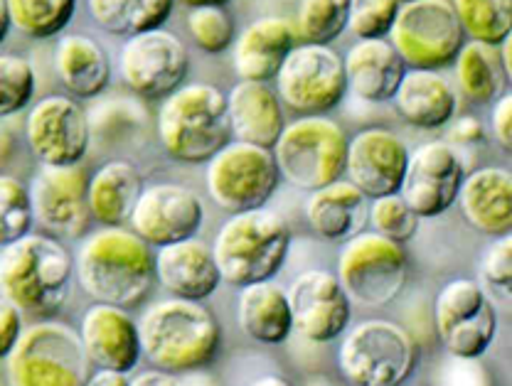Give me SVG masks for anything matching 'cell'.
Wrapping results in <instances>:
<instances>
[{
	"label": "cell",
	"instance_id": "51",
	"mask_svg": "<svg viewBox=\"0 0 512 386\" xmlns=\"http://www.w3.org/2000/svg\"><path fill=\"white\" fill-rule=\"evenodd\" d=\"M252 386H293L288 379L279 377V374H266V377H259Z\"/></svg>",
	"mask_w": 512,
	"mask_h": 386
},
{
	"label": "cell",
	"instance_id": "31",
	"mask_svg": "<svg viewBox=\"0 0 512 386\" xmlns=\"http://www.w3.org/2000/svg\"><path fill=\"white\" fill-rule=\"evenodd\" d=\"M146 190L143 175L128 160H109L89 175V212L101 227H124L138 197Z\"/></svg>",
	"mask_w": 512,
	"mask_h": 386
},
{
	"label": "cell",
	"instance_id": "12",
	"mask_svg": "<svg viewBox=\"0 0 512 386\" xmlns=\"http://www.w3.org/2000/svg\"><path fill=\"white\" fill-rule=\"evenodd\" d=\"M276 94L296 114H328L348 94L343 57L330 45L301 42L288 52L276 74Z\"/></svg>",
	"mask_w": 512,
	"mask_h": 386
},
{
	"label": "cell",
	"instance_id": "26",
	"mask_svg": "<svg viewBox=\"0 0 512 386\" xmlns=\"http://www.w3.org/2000/svg\"><path fill=\"white\" fill-rule=\"evenodd\" d=\"M348 91L370 104L392 101L407 74V64L397 55L387 37L382 40H357L343 57Z\"/></svg>",
	"mask_w": 512,
	"mask_h": 386
},
{
	"label": "cell",
	"instance_id": "22",
	"mask_svg": "<svg viewBox=\"0 0 512 386\" xmlns=\"http://www.w3.org/2000/svg\"><path fill=\"white\" fill-rule=\"evenodd\" d=\"M298 45V30L291 20L266 15L237 35L232 45V67L239 79L269 82L276 79L288 52Z\"/></svg>",
	"mask_w": 512,
	"mask_h": 386
},
{
	"label": "cell",
	"instance_id": "30",
	"mask_svg": "<svg viewBox=\"0 0 512 386\" xmlns=\"http://www.w3.org/2000/svg\"><path fill=\"white\" fill-rule=\"evenodd\" d=\"M55 72L64 89L79 99H96L111 79L109 52L87 35H64L55 50Z\"/></svg>",
	"mask_w": 512,
	"mask_h": 386
},
{
	"label": "cell",
	"instance_id": "27",
	"mask_svg": "<svg viewBox=\"0 0 512 386\" xmlns=\"http://www.w3.org/2000/svg\"><path fill=\"white\" fill-rule=\"evenodd\" d=\"M392 101L409 126L424 131L444 128L458 114V91L439 69H407Z\"/></svg>",
	"mask_w": 512,
	"mask_h": 386
},
{
	"label": "cell",
	"instance_id": "25",
	"mask_svg": "<svg viewBox=\"0 0 512 386\" xmlns=\"http://www.w3.org/2000/svg\"><path fill=\"white\" fill-rule=\"evenodd\" d=\"M227 114L234 141L274 150L286 128L284 104L266 82L239 79L227 91Z\"/></svg>",
	"mask_w": 512,
	"mask_h": 386
},
{
	"label": "cell",
	"instance_id": "7",
	"mask_svg": "<svg viewBox=\"0 0 512 386\" xmlns=\"http://www.w3.org/2000/svg\"><path fill=\"white\" fill-rule=\"evenodd\" d=\"M419 364V342L392 320H365L343 337L338 369L350 386H402Z\"/></svg>",
	"mask_w": 512,
	"mask_h": 386
},
{
	"label": "cell",
	"instance_id": "9",
	"mask_svg": "<svg viewBox=\"0 0 512 386\" xmlns=\"http://www.w3.org/2000/svg\"><path fill=\"white\" fill-rule=\"evenodd\" d=\"M407 271L409 261L402 244L375 232H360L343 244L335 276L352 303L382 308L404 291Z\"/></svg>",
	"mask_w": 512,
	"mask_h": 386
},
{
	"label": "cell",
	"instance_id": "4",
	"mask_svg": "<svg viewBox=\"0 0 512 386\" xmlns=\"http://www.w3.org/2000/svg\"><path fill=\"white\" fill-rule=\"evenodd\" d=\"M158 138L168 158L207 163L232 141L227 94L212 84H183L160 104Z\"/></svg>",
	"mask_w": 512,
	"mask_h": 386
},
{
	"label": "cell",
	"instance_id": "50",
	"mask_svg": "<svg viewBox=\"0 0 512 386\" xmlns=\"http://www.w3.org/2000/svg\"><path fill=\"white\" fill-rule=\"evenodd\" d=\"M498 52H500V62H503V69H505V79L512 84V32L503 42H500Z\"/></svg>",
	"mask_w": 512,
	"mask_h": 386
},
{
	"label": "cell",
	"instance_id": "2",
	"mask_svg": "<svg viewBox=\"0 0 512 386\" xmlns=\"http://www.w3.org/2000/svg\"><path fill=\"white\" fill-rule=\"evenodd\" d=\"M143 357L170 374L197 372L220 355V320L200 300L168 298L151 305L141 323Z\"/></svg>",
	"mask_w": 512,
	"mask_h": 386
},
{
	"label": "cell",
	"instance_id": "21",
	"mask_svg": "<svg viewBox=\"0 0 512 386\" xmlns=\"http://www.w3.org/2000/svg\"><path fill=\"white\" fill-rule=\"evenodd\" d=\"M79 337L92 364L114 372H133L141 362V332L126 308L109 303L89 305L79 325Z\"/></svg>",
	"mask_w": 512,
	"mask_h": 386
},
{
	"label": "cell",
	"instance_id": "14",
	"mask_svg": "<svg viewBox=\"0 0 512 386\" xmlns=\"http://www.w3.org/2000/svg\"><path fill=\"white\" fill-rule=\"evenodd\" d=\"M121 79L141 99H165L188 79V47L173 32L158 28L128 37L121 50Z\"/></svg>",
	"mask_w": 512,
	"mask_h": 386
},
{
	"label": "cell",
	"instance_id": "42",
	"mask_svg": "<svg viewBox=\"0 0 512 386\" xmlns=\"http://www.w3.org/2000/svg\"><path fill=\"white\" fill-rule=\"evenodd\" d=\"M480 281L485 291L512 305V234L498 237L480 261Z\"/></svg>",
	"mask_w": 512,
	"mask_h": 386
},
{
	"label": "cell",
	"instance_id": "37",
	"mask_svg": "<svg viewBox=\"0 0 512 386\" xmlns=\"http://www.w3.org/2000/svg\"><path fill=\"white\" fill-rule=\"evenodd\" d=\"M188 32L197 47L207 55H220L237 40V25L224 5H197L188 13Z\"/></svg>",
	"mask_w": 512,
	"mask_h": 386
},
{
	"label": "cell",
	"instance_id": "6",
	"mask_svg": "<svg viewBox=\"0 0 512 386\" xmlns=\"http://www.w3.org/2000/svg\"><path fill=\"white\" fill-rule=\"evenodd\" d=\"M92 377V359L79 330L57 320H42L23 330L5 357L8 386H84Z\"/></svg>",
	"mask_w": 512,
	"mask_h": 386
},
{
	"label": "cell",
	"instance_id": "10",
	"mask_svg": "<svg viewBox=\"0 0 512 386\" xmlns=\"http://www.w3.org/2000/svg\"><path fill=\"white\" fill-rule=\"evenodd\" d=\"M205 185L212 202L232 214L264 207L281 185L274 150L232 138L207 160Z\"/></svg>",
	"mask_w": 512,
	"mask_h": 386
},
{
	"label": "cell",
	"instance_id": "13",
	"mask_svg": "<svg viewBox=\"0 0 512 386\" xmlns=\"http://www.w3.org/2000/svg\"><path fill=\"white\" fill-rule=\"evenodd\" d=\"M434 327L448 355L483 357L498 337V313L473 278H453L434 300Z\"/></svg>",
	"mask_w": 512,
	"mask_h": 386
},
{
	"label": "cell",
	"instance_id": "3",
	"mask_svg": "<svg viewBox=\"0 0 512 386\" xmlns=\"http://www.w3.org/2000/svg\"><path fill=\"white\" fill-rule=\"evenodd\" d=\"M72 273V254L50 234H25L0 249V296L20 313H57L67 300Z\"/></svg>",
	"mask_w": 512,
	"mask_h": 386
},
{
	"label": "cell",
	"instance_id": "40",
	"mask_svg": "<svg viewBox=\"0 0 512 386\" xmlns=\"http://www.w3.org/2000/svg\"><path fill=\"white\" fill-rule=\"evenodd\" d=\"M419 214L409 207V202L404 200L399 192L394 195L375 197L370 205V227L372 232L380 234L384 239H392L397 244H407L416 237L419 232Z\"/></svg>",
	"mask_w": 512,
	"mask_h": 386
},
{
	"label": "cell",
	"instance_id": "18",
	"mask_svg": "<svg viewBox=\"0 0 512 386\" xmlns=\"http://www.w3.org/2000/svg\"><path fill=\"white\" fill-rule=\"evenodd\" d=\"M288 303L293 313V330L308 342L328 345L348 330L352 300L333 271L311 268L293 278Z\"/></svg>",
	"mask_w": 512,
	"mask_h": 386
},
{
	"label": "cell",
	"instance_id": "46",
	"mask_svg": "<svg viewBox=\"0 0 512 386\" xmlns=\"http://www.w3.org/2000/svg\"><path fill=\"white\" fill-rule=\"evenodd\" d=\"M485 141V128L476 116H458L448 123L446 143L456 146H476V143Z\"/></svg>",
	"mask_w": 512,
	"mask_h": 386
},
{
	"label": "cell",
	"instance_id": "43",
	"mask_svg": "<svg viewBox=\"0 0 512 386\" xmlns=\"http://www.w3.org/2000/svg\"><path fill=\"white\" fill-rule=\"evenodd\" d=\"M436 386H495L480 357L448 355L436 369Z\"/></svg>",
	"mask_w": 512,
	"mask_h": 386
},
{
	"label": "cell",
	"instance_id": "35",
	"mask_svg": "<svg viewBox=\"0 0 512 386\" xmlns=\"http://www.w3.org/2000/svg\"><path fill=\"white\" fill-rule=\"evenodd\" d=\"M451 5L471 40L498 47L512 32V0H451Z\"/></svg>",
	"mask_w": 512,
	"mask_h": 386
},
{
	"label": "cell",
	"instance_id": "17",
	"mask_svg": "<svg viewBox=\"0 0 512 386\" xmlns=\"http://www.w3.org/2000/svg\"><path fill=\"white\" fill-rule=\"evenodd\" d=\"M463 178H466V165L451 143H421L409 150L407 173L399 195L421 219H434L456 205Z\"/></svg>",
	"mask_w": 512,
	"mask_h": 386
},
{
	"label": "cell",
	"instance_id": "36",
	"mask_svg": "<svg viewBox=\"0 0 512 386\" xmlns=\"http://www.w3.org/2000/svg\"><path fill=\"white\" fill-rule=\"evenodd\" d=\"M350 0H301L296 30L303 42L330 45L348 30Z\"/></svg>",
	"mask_w": 512,
	"mask_h": 386
},
{
	"label": "cell",
	"instance_id": "52",
	"mask_svg": "<svg viewBox=\"0 0 512 386\" xmlns=\"http://www.w3.org/2000/svg\"><path fill=\"white\" fill-rule=\"evenodd\" d=\"M13 28L10 25V15H8V5H5V0H0V42L8 37V30Z\"/></svg>",
	"mask_w": 512,
	"mask_h": 386
},
{
	"label": "cell",
	"instance_id": "54",
	"mask_svg": "<svg viewBox=\"0 0 512 386\" xmlns=\"http://www.w3.org/2000/svg\"><path fill=\"white\" fill-rule=\"evenodd\" d=\"M399 3H409V0H399Z\"/></svg>",
	"mask_w": 512,
	"mask_h": 386
},
{
	"label": "cell",
	"instance_id": "41",
	"mask_svg": "<svg viewBox=\"0 0 512 386\" xmlns=\"http://www.w3.org/2000/svg\"><path fill=\"white\" fill-rule=\"evenodd\" d=\"M399 0H350L348 30L357 40H382L392 32Z\"/></svg>",
	"mask_w": 512,
	"mask_h": 386
},
{
	"label": "cell",
	"instance_id": "32",
	"mask_svg": "<svg viewBox=\"0 0 512 386\" xmlns=\"http://www.w3.org/2000/svg\"><path fill=\"white\" fill-rule=\"evenodd\" d=\"M453 69L461 94L476 104H493L503 94L505 69L498 47L468 40L453 60Z\"/></svg>",
	"mask_w": 512,
	"mask_h": 386
},
{
	"label": "cell",
	"instance_id": "45",
	"mask_svg": "<svg viewBox=\"0 0 512 386\" xmlns=\"http://www.w3.org/2000/svg\"><path fill=\"white\" fill-rule=\"evenodd\" d=\"M490 131H493L495 143L512 155V91L495 99L493 114H490Z\"/></svg>",
	"mask_w": 512,
	"mask_h": 386
},
{
	"label": "cell",
	"instance_id": "48",
	"mask_svg": "<svg viewBox=\"0 0 512 386\" xmlns=\"http://www.w3.org/2000/svg\"><path fill=\"white\" fill-rule=\"evenodd\" d=\"M84 386H131V379L128 374L114 372V369H96Z\"/></svg>",
	"mask_w": 512,
	"mask_h": 386
},
{
	"label": "cell",
	"instance_id": "33",
	"mask_svg": "<svg viewBox=\"0 0 512 386\" xmlns=\"http://www.w3.org/2000/svg\"><path fill=\"white\" fill-rule=\"evenodd\" d=\"M89 15L109 35L133 37L163 28L175 0H87Z\"/></svg>",
	"mask_w": 512,
	"mask_h": 386
},
{
	"label": "cell",
	"instance_id": "34",
	"mask_svg": "<svg viewBox=\"0 0 512 386\" xmlns=\"http://www.w3.org/2000/svg\"><path fill=\"white\" fill-rule=\"evenodd\" d=\"M10 25L32 40H50L74 18L77 0H5Z\"/></svg>",
	"mask_w": 512,
	"mask_h": 386
},
{
	"label": "cell",
	"instance_id": "29",
	"mask_svg": "<svg viewBox=\"0 0 512 386\" xmlns=\"http://www.w3.org/2000/svg\"><path fill=\"white\" fill-rule=\"evenodd\" d=\"M237 323L249 340L261 345H281L293 332L286 288L274 281L244 286L237 300Z\"/></svg>",
	"mask_w": 512,
	"mask_h": 386
},
{
	"label": "cell",
	"instance_id": "24",
	"mask_svg": "<svg viewBox=\"0 0 512 386\" xmlns=\"http://www.w3.org/2000/svg\"><path fill=\"white\" fill-rule=\"evenodd\" d=\"M458 207L463 219L485 237L512 234V173L505 168H478L466 173Z\"/></svg>",
	"mask_w": 512,
	"mask_h": 386
},
{
	"label": "cell",
	"instance_id": "47",
	"mask_svg": "<svg viewBox=\"0 0 512 386\" xmlns=\"http://www.w3.org/2000/svg\"><path fill=\"white\" fill-rule=\"evenodd\" d=\"M131 386H185L178 379V374L163 372V369H151V372H141L131 379Z\"/></svg>",
	"mask_w": 512,
	"mask_h": 386
},
{
	"label": "cell",
	"instance_id": "16",
	"mask_svg": "<svg viewBox=\"0 0 512 386\" xmlns=\"http://www.w3.org/2000/svg\"><path fill=\"white\" fill-rule=\"evenodd\" d=\"M25 138L40 165H79L92 141L89 114L72 96H45L25 119Z\"/></svg>",
	"mask_w": 512,
	"mask_h": 386
},
{
	"label": "cell",
	"instance_id": "23",
	"mask_svg": "<svg viewBox=\"0 0 512 386\" xmlns=\"http://www.w3.org/2000/svg\"><path fill=\"white\" fill-rule=\"evenodd\" d=\"M156 276L160 286L173 293V298L200 300V303L210 298L222 283L212 246L197 237L160 246L156 254Z\"/></svg>",
	"mask_w": 512,
	"mask_h": 386
},
{
	"label": "cell",
	"instance_id": "19",
	"mask_svg": "<svg viewBox=\"0 0 512 386\" xmlns=\"http://www.w3.org/2000/svg\"><path fill=\"white\" fill-rule=\"evenodd\" d=\"M202 222L205 205L197 192L175 182L146 187L128 219L133 232L156 249L197 237Z\"/></svg>",
	"mask_w": 512,
	"mask_h": 386
},
{
	"label": "cell",
	"instance_id": "20",
	"mask_svg": "<svg viewBox=\"0 0 512 386\" xmlns=\"http://www.w3.org/2000/svg\"><path fill=\"white\" fill-rule=\"evenodd\" d=\"M407 163V143L389 128L370 126L350 138L345 175L357 190L375 200L402 190Z\"/></svg>",
	"mask_w": 512,
	"mask_h": 386
},
{
	"label": "cell",
	"instance_id": "39",
	"mask_svg": "<svg viewBox=\"0 0 512 386\" xmlns=\"http://www.w3.org/2000/svg\"><path fill=\"white\" fill-rule=\"evenodd\" d=\"M35 69L25 57L0 55V121L20 114L35 96Z\"/></svg>",
	"mask_w": 512,
	"mask_h": 386
},
{
	"label": "cell",
	"instance_id": "53",
	"mask_svg": "<svg viewBox=\"0 0 512 386\" xmlns=\"http://www.w3.org/2000/svg\"><path fill=\"white\" fill-rule=\"evenodd\" d=\"M178 3L188 5V8H197V5H227L229 0H178Z\"/></svg>",
	"mask_w": 512,
	"mask_h": 386
},
{
	"label": "cell",
	"instance_id": "49",
	"mask_svg": "<svg viewBox=\"0 0 512 386\" xmlns=\"http://www.w3.org/2000/svg\"><path fill=\"white\" fill-rule=\"evenodd\" d=\"M13 155H15V138L13 133H10V128L0 121V173H3L5 165L13 160Z\"/></svg>",
	"mask_w": 512,
	"mask_h": 386
},
{
	"label": "cell",
	"instance_id": "15",
	"mask_svg": "<svg viewBox=\"0 0 512 386\" xmlns=\"http://www.w3.org/2000/svg\"><path fill=\"white\" fill-rule=\"evenodd\" d=\"M30 202L35 222L55 237H82L92 222L89 175L79 165H40L32 175Z\"/></svg>",
	"mask_w": 512,
	"mask_h": 386
},
{
	"label": "cell",
	"instance_id": "1",
	"mask_svg": "<svg viewBox=\"0 0 512 386\" xmlns=\"http://www.w3.org/2000/svg\"><path fill=\"white\" fill-rule=\"evenodd\" d=\"M74 264L79 286L94 303L133 308L158 281L153 246L126 227H101L89 234Z\"/></svg>",
	"mask_w": 512,
	"mask_h": 386
},
{
	"label": "cell",
	"instance_id": "28",
	"mask_svg": "<svg viewBox=\"0 0 512 386\" xmlns=\"http://www.w3.org/2000/svg\"><path fill=\"white\" fill-rule=\"evenodd\" d=\"M306 219L320 239L345 244L357 237L370 219L367 195L350 180H335L311 192L306 200Z\"/></svg>",
	"mask_w": 512,
	"mask_h": 386
},
{
	"label": "cell",
	"instance_id": "38",
	"mask_svg": "<svg viewBox=\"0 0 512 386\" xmlns=\"http://www.w3.org/2000/svg\"><path fill=\"white\" fill-rule=\"evenodd\" d=\"M32 214L30 190L13 175L0 173V249L30 234Z\"/></svg>",
	"mask_w": 512,
	"mask_h": 386
},
{
	"label": "cell",
	"instance_id": "5",
	"mask_svg": "<svg viewBox=\"0 0 512 386\" xmlns=\"http://www.w3.org/2000/svg\"><path fill=\"white\" fill-rule=\"evenodd\" d=\"M288 249L291 229L286 219L266 207L232 214L212 241L222 281L239 288L271 281L284 266Z\"/></svg>",
	"mask_w": 512,
	"mask_h": 386
},
{
	"label": "cell",
	"instance_id": "11",
	"mask_svg": "<svg viewBox=\"0 0 512 386\" xmlns=\"http://www.w3.org/2000/svg\"><path fill=\"white\" fill-rule=\"evenodd\" d=\"M389 42L409 69H441L456 60L466 32L451 0H409L399 5Z\"/></svg>",
	"mask_w": 512,
	"mask_h": 386
},
{
	"label": "cell",
	"instance_id": "8",
	"mask_svg": "<svg viewBox=\"0 0 512 386\" xmlns=\"http://www.w3.org/2000/svg\"><path fill=\"white\" fill-rule=\"evenodd\" d=\"M348 133L328 116H303L286 123L274 146L281 180L303 192H316L345 175Z\"/></svg>",
	"mask_w": 512,
	"mask_h": 386
},
{
	"label": "cell",
	"instance_id": "44",
	"mask_svg": "<svg viewBox=\"0 0 512 386\" xmlns=\"http://www.w3.org/2000/svg\"><path fill=\"white\" fill-rule=\"evenodd\" d=\"M23 330V313H20L8 298L0 296V359H5L13 352V347L18 345Z\"/></svg>",
	"mask_w": 512,
	"mask_h": 386
}]
</instances>
